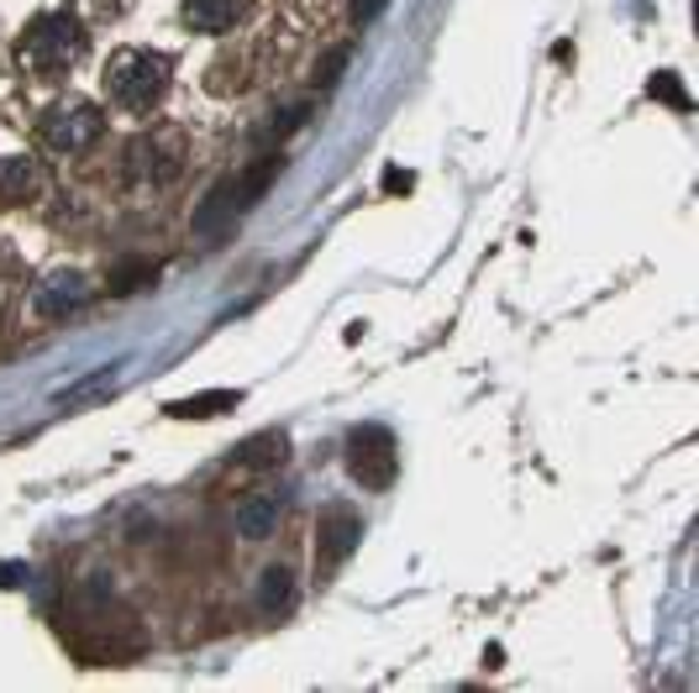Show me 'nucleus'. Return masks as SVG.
<instances>
[{
	"label": "nucleus",
	"instance_id": "1",
	"mask_svg": "<svg viewBox=\"0 0 699 693\" xmlns=\"http://www.w3.org/2000/svg\"><path fill=\"white\" fill-rule=\"evenodd\" d=\"M280 169H284V159L280 153H269V159H259L253 169H242V174H232V179H221L211 195L195 205V216H190V232L195 237H221L232 221L253 205V200H263V190L280 179Z\"/></svg>",
	"mask_w": 699,
	"mask_h": 693
},
{
	"label": "nucleus",
	"instance_id": "2",
	"mask_svg": "<svg viewBox=\"0 0 699 693\" xmlns=\"http://www.w3.org/2000/svg\"><path fill=\"white\" fill-rule=\"evenodd\" d=\"M169 90V53L153 48H121L105 63V95L116 100L121 111H153Z\"/></svg>",
	"mask_w": 699,
	"mask_h": 693
},
{
	"label": "nucleus",
	"instance_id": "3",
	"mask_svg": "<svg viewBox=\"0 0 699 693\" xmlns=\"http://www.w3.org/2000/svg\"><path fill=\"white\" fill-rule=\"evenodd\" d=\"M80 21L74 17H59V11H48V17H38L32 27H27V38L17 42V59L32 69V74H42V80H53V74H63L69 63L80 59Z\"/></svg>",
	"mask_w": 699,
	"mask_h": 693
},
{
	"label": "nucleus",
	"instance_id": "4",
	"mask_svg": "<svg viewBox=\"0 0 699 693\" xmlns=\"http://www.w3.org/2000/svg\"><path fill=\"white\" fill-rule=\"evenodd\" d=\"M395 436L384 431V426H358V431L347 436V473L358 478L363 489H389L395 483Z\"/></svg>",
	"mask_w": 699,
	"mask_h": 693
},
{
	"label": "nucleus",
	"instance_id": "5",
	"mask_svg": "<svg viewBox=\"0 0 699 693\" xmlns=\"http://www.w3.org/2000/svg\"><path fill=\"white\" fill-rule=\"evenodd\" d=\"M100 132H105V116H100V105H90V100H63V105H53L42 116V137H48V147H59V153L95 147Z\"/></svg>",
	"mask_w": 699,
	"mask_h": 693
},
{
	"label": "nucleus",
	"instance_id": "6",
	"mask_svg": "<svg viewBox=\"0 0 699 693\" xmlns=\"http://www.w3.org/2000/svg\"><path fill=\"white\" fill-rule=\"evenodd\" d=\"M363 541V520L347 510V505H332V510H321L316 520V573H337L347 557L358 552Z\"/></svg>",
	"mask_w": 699,
	"mask_h": 693
},
{
	"label": "nucleus",
	"instance_id": "7",
	"mask_svg": "<svg viewBox=\"0 0 699 693\" xmlns=\"http://www.w3.org/2000/svg\"><path fill=\"white\" fill-rule=\"evenodd\" d=\"M126 169L142 184H169V179L184 169V142L174 132H153V137H138L126 147Z\"/></svg>",
	"mask_w": 699,
	"mask_h": 693
},
{
	"label": "nucleus",
	"instance_id": "8",
	"mask_svg": "<svg viewBox=\"0 0 699 693\" xmlns=\"http://www.w3.org/2000/svg\"><path fill=\"white\" fill-rule=\"evenodd\" d=\"M84 299H90V284H84L80 274H48L32 289V305H38V316L48 320H63L69 310H80Z\"/></svg>",
	"mask_w": 699,
	"mask_h": 693
},
{
	"label": "nucleus",
	"instance_id": "9",
	"mask_svg": "<svg viewBox=\"0 0 699 693\" xmlns=\"http://www.w3.org/2000/svg\"><path fill=\"white\" fill-rule=\"evenodd\" d=\"M38 190H42L38 159H27V153H6L0 159V205H21V200H32Z\"/></svg>",
	"mask_w": 699,
	"mask_h": 693
},
{
	"label": "nucleus",
	"instance_id": "10",
	"mask_svg": "<svg viewBox=\"0 0 699 693\" xmlns=\"http://www.w3.org/2000/svg\"><path fill=\"white\" fill-rule=\"evenodd\" d=\"M280 510H284V495H253L237 505V536L247 541H269L274 526H280Z\"/></svg>",
	"mask_w": 699,
	"mask_h": 693
},
{
	"label": "nucleus",
	"instance_id": "11",
	"mask_svg": "<svg viewBox=\"0 0 699 693\" xmlns=\"http://www.w3.org/2000/svg\"><path fill=\"white\" fill-rule=\"evenodd\" d=\"M242 405V389H205V395H190V399H174L169 416L174 420H211V416H226Z\"/></svg>",
	"mask_w": 699,
	"mask_h": 693
},
{
	"label": "nucleus",
	"instance_id": "12",
	"mask_svg": "<svg viewBox=\"0 0 699 693\" xmlns=\"http://www.w3.org/2000/svg\"><path fill=\"white\" fill-rule=\"evenodd\" d=\"M242 17V0H184V21L195 32H226Z\"/></svg>",
	"mask_w": 699,
	"mask_h": 693
},
{
	"label": "nucleus",
	"instance_id": "13",
	"mask_svg": "<svg viewBox=\"0 0 699 693\" xmlns=\"http://www.w3.org/2000/svg\"><path fill=\"white\" fill-rule=\"evenodd\" d=\"M284 452H290L284 431H263V436H253V441H242L232 462H237V468H280Z\"/></svg>",
	"mask_w": 699,
	"mask_h": 693
},
{
	"label": "nucleus",
	"instance_id": "14",
	"mask_svg": "<svg viewBox=\"0 0 699 693\" xmlns=\"http://www.w3.org/2000/svg\"><path fill=\"white\" fill-rule=\"evenodd\" d=\"M295 604V578L284 573V568H263L259 578V610L263 614H284Z\"/></svg>",
	"mask_w": 699,
	"mask_h": 693
},
{
	"label": "nucleus",
	"instance_id": "15",
	"mask_svg": "<svg viewBox=\"0 0 699 693\" xmlns=\"http://www.w3.org/2000/svg\"><path fill=\"white\" fill-rule=\"evenodd\" d=\"M159 278V263L153 258H121L116 268H111V295H138V289H148Z\"/></svg>",
	"mask_w": 699,
	"mask_h": 693
},
{
	"label": "nucleus",
	"instance_id": "16",
	"mask_svg": "<svg viewBox=\"0 0 699 693\" xmlns=\"http://www.w3.org/2000/svg\"><path fill=\"white\" fill-rule=\"evenodd\" d=\"M647 95L662 100V105H673V111H689V105H695V100H689V90H683V80H679V74H668V69L647 80Z\"/></svg>",
	"mask_w": 699,
	"mask_h": 693
},
{
	"label": "nucleus",
	"instance_id": "17",
	"mask_svg": "<svg viewBox=\"0 0 699 693\" xmlns=\"http://www.w3.org/2000/svg\"><path fill=\"white\" fill-rule=\"evenodd\" d=\"M347 63H353V48H347V42L326 48V53H321V63H316V84H337Z\"/></svg>",
	"mask_w": 699,
	"mask_h": 693
},
{
	"label": "nucleus",
	"instance_id": "18",
	"mask_svg": "<svg viewBox=\"0 0 699 693\" xmlns=\"http://www.w3.org/2000/svg\"><path fill=\"white\" fill-rule=\"evenodd\" d=\"M305 121H311V100H300V105H290V111H280V116H274V126H269V132H274V137H284V132H300Z\"/></svg>",
	"mask_w": 699,
	"mask_h": 693
},
{
	"label": "nucleus",
	"instance_id": "19",
	"mask_svg": "<svg viewBox=\"0 0 699 693\" xmlns=\"http://www.w3.org/2000/svg\"><path fill=\"white\" fill-rule=\"evenodd\" d=\"M411 184H416V179H411V169H389V174H384V190H389V195H405Z\"/></svg>",
	"mask_w": 699,
	"mask_h": 693
},
{
	"label": "nucleus",
	"instance_id": "20",
	"mask_svg": "<svg viewBox=\"0 0 699 693\" xmlns=\"http://www.w3.org/2000/svg\"><path fill=\"white\" fill-rule=\"evenodd\" d=\"M379 6H384V0H353V21H358V27H363V21H374V17H379Z\"/></svg>",
	"mask_w": 699,
	"mask_h": 693
}]
</instances>
